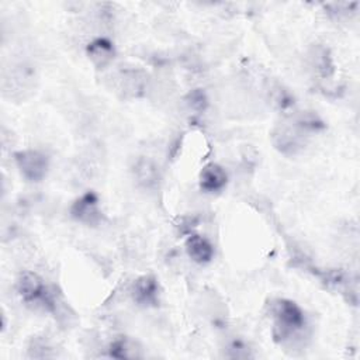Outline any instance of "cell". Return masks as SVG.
<instances>
[{"instance_id": "cell-13", "label": "cell", "mask_w": 360, "mask_h": 360, "mask_svg": "<svg viewBox=\"0 0 360 360\" xmlns=\"http://www.w3.org/2000/svg\"><path fill=\"white\" fill-rule=\"evenodd\" d=\"M107 350H108V356L114 357V359L142 357L141 349L136 346V343L125 336H121V338L112 340Z\"/></svg>"}, {"instance_id": "cell-2", "label": "cell", "mask_w": 360, "mask_h": 360, "mask_svg": "<svg viewBox=\"0 0 360 360\" xmlns=\"http://www.w3.org/2000/svg\"><path fill=\"white\" fill-rule=\"evenodd\" d=\"M270 316L273 319V338L278 343L298 338L307 328L305 312L297 302L287 298L271 301Z\"/></svg>"}, {"instance_id": "cell-14", "label": "cell", "mask_w": 360, "mask_h": 360, "mask_svg": "<svg viewBox=\"0 0 360 360\" xmlns=\"http://www.w3.org/2000/svg\"><path fill=\"white\" fill-rule=\"evenodd\" d=\"M205 104H207V98H205L204 91L195 90V91H193V93L190 94V105H191L193 108L201 111V110H204Z\"/></svg>"}, {"instance_id": "cell-9", "label": "cell", "mask_w": 360, "mask_h": 360, "mask_svg": "<svg viewBox=\"0 0 360 360\" xmlns=\"http://www.w3.org/2000/svg\"><path fill=\"white\" fill-rule=\"evenodd\" d=\"M86 55L97 69H103L112 62L115 56V48L108 38L100 37L87 44Z\"/></svg>"}, {"instance_id": "cell-7", "label": "cell", "mask_w": 360, "mask_h": 360, "mask_svg": "<svg viewBox=\"0 0 360 360\" xmlns=\"http://www.w3.org/2000/svg\"><path fill=\"white\" fill-rule=\"evenodd\" d=\"M132 176L136 184L146 190L156 188L162 180V174L158 163L150 158H145V156H141L135 160L132 166Z\"/></svg>"}, {"instance_id": "cell-3", "label": "cell", "mask_w": 360, "mask_h": 360, "mask_svg": "<svg viewBox=\"0 0 360 360\" xmlns=\"http://www.w3.org/2000/svg\"><path fill=\"white\" fill-rule=\"evenodd\" d=\"M17 294L21 301L37 309H42L45 312L56 311V298L55 294L45 284L44 278L34 271H24L20 274L15 283Z\"/></svg>"}, {"instance_id": "cell-1", "label": "cell", "mask_w": 360, "mask_h": 360, "mask_svg": "<svg viewBox=\"0 0 360 360\" xmlns=\"http://www.w3.org/2000/svg\"><path fill=\"white\" fill-rule=\"evenodd\" d=\"M325 128L323 121L312 111L301 112L298 117L278 124L273 131L274 146L288 155L297 153L305 145L308 134L318 132Z\"/></svg>"}, {"instance_id": "cell-8", "label": "cell", "mask_w": 360, "mask_h": 360, "mask_svg": "<svg viewBox=\"0 0 360 360\" xmlns=\"http://www.w3.org/2000/svg\"><path fill=\"white\" fill-rule=\"evenodd\" d=\"M228 184V173L218 163H207L198 174V186L207 194L222 191Z\"/></svg>"}, {"instance_id": "cell-5", "label": "cell", "mask_w": 360, "mask_h": 360, "mask_svg": "<svg viewBox=\"0 0 360 360\" xmlns=\"http://www.w3.org/2000/svg\"><path fill=\"white\" fill-rule=\"evenodd\" d=\"M70 217L83 225L96 226L103 219V210L97 194L91 190L79 195L70 205Z\"/></svg>"}, {"instance_id": "cell-11", "label": "cell", "mask_w": 360, "mask_h": 360, "mask_svg": "<svg viewBox=\"0 0 360 360\" xmlns=\"http://www.w3.org/2000/svg\"><path fill=\"white\" fill-rule=\"evenodd\" d=\"M146 87V76L138 69H127L120 75V89L129 97H139Z\"/></svg>"}, {"instance_id": "cell-10", "label": "cell", "mask_w": 360, "mask_h": 360, "mask_svg": "<svg viewBox=\"0 0 360 360\" xmlns=\"http://www.w3.org/2000/svg\"><path fill=\"white\" fill-rule=\"evenodd\" d=\"M184 248H186L187 256L197 264H207L214 259L212 243L201 235H197V233L190 235L186 239Z\"/></svg>"}, {"instance_id": "cell-4", "label": "cell", "mask_w": 360, "mask_h": 360, "mask_svg": "<svg viewBox=\"0 0 360 360\" xmlns=\"http://www.w3.org/2000/svg\"><path fill=\"white\" fill-rule=\"evenodd\" d=\"M14 162L20 174L30 183H39L49 169V158L37 149H22L14 153Z\"/></svg>"}, {"instance_id": "cell-6", "label": "cell", "mask_w": 360, "mask_h": 360, "mask_svg": "<svg viewBox=\"0 0 360 360\" xmlns=\"http://www.w3.org/2000/svg\"><path fill=\"white\" fill-rule=\"evenodd\" d=\"M132 301L142 308L158 307L160 301V285L153 274L139 276L131 285Z\"/></svg>"}, {"instance_id": "cell-12", "label": "cell", "mask_w": 360, "mask_h": 360, "mask_svg": "<svg viewBox=\"0 0 360 360\" xmlns=\"http://www.w3.org/2000/svg\"><path fill=\"white\" fill-rule=\"evenodd\" d=\"M309 63L314 72L321 76L322 79H328L333 75L335 66L328 48L322 45H316L309 53Z\"/></svg>"}]
</instances>
